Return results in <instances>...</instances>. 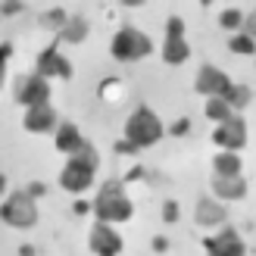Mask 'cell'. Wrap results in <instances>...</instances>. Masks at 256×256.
<instances>
[{
    "label": "cell",
    "mask_w": 256,
    "mask_h": 256,
    "mask_svg": "<svg viewBox=\"0 0 256 256\" xmlns=\"http://www.w3.org/2000/svg\"><path fill=\"white\" fill-rule=\"evenodd\" d=\"M206 116L216 119V122H228V119H232V106H228V100L212 97L210 104H206Z\"/></svg>",
    "instance_id": "obj_19"
},
{
    "label": "cell",
    "mask_w": 256,
    "mask_h": 256,
    "mask_svg": "<svg viewBox=\"0 0 256 256\" xmlns=\"http://www.w3.org/2000/svg\"><path fill=\"white\" fill-rule=\"evenodd\" d=\"M203 247H206L210 256H244V240H240L232 228L222 234H216L210 240H203Z\"/></svg>",
    "instance_id": "obj_11"
},
{
    "label": "cell",
    "mask_w": 256,
    "mask_h": 256,
    "mask_svg": "<svg viewBox=\"0 0 256 256\" xmlns=\"http://www.w3.org/2000/svg\"><path fill=\"white\" fill-rule=\"evenodd\" d=\"M212 190L219 197H225V200H240L247 194V182L240 175H234V178H222V175H216L212 178Z\"/></svg>",
    "instance_id": "obj_14"
},
{
    "label": "cell",
    "mask_w": 256,
    "mask_h": 256,
    "mask_svg": "<svg viewBox=\"0 0 256 256\" xmlns=\"http://www.w3.org/2000/svg\"><path fill=\"white\" fill-rule=\"evenodd\" d=\"M44 22H56V25H66L69 19H66V16H62V12H60V10H54V12H47V16H44Z\"/></svg>",
    "instance_id": "obj_25"
},
{
    "label": "cell",
    "mask_w": 256,
    "mask_h": 256,
    "mask_svg": "<svg viewBox=\"0 0 256 256\" xmlns=\"http://www.w3.org/2000/svg\"><path fill=\"white\" fill-rule=\"evenodd\" d=\"M91 250L97 256H119L122 253V238L110 228V222H97L91 228Z\"/></svg>",
    "instance_id": "obj_9"
},
{
    "label": "cell",
    "mask_w": 256,
    "mask_h": 256,
    "mask_svg": "<svg viewBox=\"0 0 256 256\" xmlns=\"http://www.w3.org/2000/svg\"><path fill=\"white\" fill-rule=\"evenodd\" d=\"M38 75L41 78H47V75H60V78H72V66H69V60L66 56H60L56 54V47H47L41 56H38Z\"/></svg>",
    "instance_id": "obj_12"
},
{
    "label": "cell",
    "mask_w": 256,
    "mask_h": 256,
    "mask_svg": "<svg viewBox=\"0 0 256 256\" xmlns=\"http://www.w3.org/2000/svg\"><path fill=\"white\" fill-rule=\"evenodd\" d=\"M232 50L234 54H256V41L250 34H238V38H232Z\"/></svg>",
    "instance_id": "obj_21"
},
{
    "label": "cell",
    "mask_w": 256,
    "mask_h": 256,
    "mask_svg": "<svg viewBox=\"0 0 256 256\" xmlns=\"http://www.w3.org/2000/svg\"><path fill=\"white\" fill-rule=\"evenodd\" d=\"M91 182H94V166H88L84 160H75V156L60 172V184L66 190H72V194H82L84 188H91Z\"/></svg>",
    "instance_id": "obj_7"
},
{
    "label": "cell",
    "mask_w": 256,
    "mask_h": 256,
    "mask_svg": "<svg viewBox=\"0 0 256 256\" xmlns=\"http://www.w3.org/2000/svg\"><path fill=\"white\" fill-rule=\"evenodd\" d=\"M16 100L19 104H25V106H41V104H47V97H50V84L41 78V75H34V78H16Z\"/></svg>",
    "instance_id": "obj_8"
},
{
    "label": "cell",
    "mask_w": 256,
    "mask_h": 256,
    "mask_svg": "<svg viewBox=\"0 0 256 256\" xmlns=\"http://www.w3.org/2000/svg\"><path fill=\"white\" fill-rule=\"evenodd\" d=\"M250 100H253V91H250V88H244V84H234L232 88V97H228V106H247L250 104Z\"/></svg>",
    "instance_id": "obj_20"
},
{
    "label": "cell",
    "mask_w": 256,
    "mask_h": 256,
    "mask_svg": "<svg viewBox=\"0 0 256 256\" xmlns=\"http://www.w3.org/2000/svg\"><path fill=\"white\" fill-rule=\"evenodd\" d=\"M194 219L200 225H219V222H225V206H219L212 200H200L194 210Z\"/></svg>",
    "instance_id": "obj_16"
},
{
    "label": "cell",
    "mask_w": 256,
    "mask_h": 256,
    "mask_svg": "<svg viewBox=\"0 0 256 256\" xmlns=\"http://www.w3.org/2000/svg\"><path fill=\"white\" fill-rule=\"evenodd\" d=\"M188 125H190L188 119H182V122H175V125H172V134H184V132H188Z\"/></svg>",
    "instance_id": "obj_26"
},
{
    "label": "cell",
    "mask_w": 256,
    "mask_h": 256,
    "mask_svg": "<svg viewBox=\"0 0 256 256\" xmlns=\"http://www.w3.org/2000/svg\"><path fill=\"white\" fill-rule=\"evenodd\" d=\"M232 88H234L232 78H228L222 69H216V66H203V69L197 72V91H200V94L228 100V97H232Z\"/></svg>",
    "instance_id": "obj_6"
},
{
    "label": "cell",
    "mask_w": 256,
    "mask_h": 256,
    "mask_svg": "<svg viewBox=\"0 0 256 256\" xmlns=\"http://www.w3.org/2000/svg\"><path fill=\"white\" fill-rule=\"evenodd\" d=\"M125 138H128V144H134V147H150V144H156L162 138V122L153 116L147 106H140V110H134L132 116H128Z\"/></svg>",
    "instance_id": "obj_2"
},
{
    "label": "cell",
    "mask_w": 256,
    "mask_h": 256,
    "mask_svg": "<svg viewBox=\"0 0 256 256\" xmlns=\"http://www.w3.org/2000/svg\"><path fill=\"white\" fill-rule=\"evenodd\" d=\"M216 138V144L219 147H225V150H240L247 144V125H244V119H238V116H232L228 122H222L219 125V132L212 134Z\"/></svg>",
    "instance_id": "obj_10"
},
{
    "label": "cell",
    "mask_w": 256,
    "mask_h": 256,
    "mask_svg": "<svg viewBox=\"0 0 256 256\" xmlns=\"http://www.w3.org/2000/svg\"><path fill=\"white\" fill-rule=\"evenodd\" d=\"M216 175H222V178H234V175H240V160L234 156L232 150H225V153H219L216 156Z\"/></svg>",
    "instance_id": "obj_18"
},
{
    "label": "cell",
    "mask_w": 256,
    "mask_h": 256,
    "mask_svg": "<svg viewBox=\"0 0 256 256\" xmlns=\"http://www.w3.org/2000/svg\"><path fill=\"white\" fill-rule=\"evenodd\" d=\"M132 200L125 197V190L119 182H106L104 188H100V194L94 200V212L100 222H125L132 219Z\"/></svg>",
    "instance_id": "obj_1"
},
{
    "label": "cell",
    "mask_w": 256,
    "mask_h": 256,
    "mask_svg": "<svg viewBox=\"0 0 256 256\" xmlns=\"http://www.w3.org/2000/svg\"><path fill=\"white\" fill-rule=\"evenodd\" d=\"M54 125H56V112L50 110L47 104L32 106L28 112H25V128H28V132H34V134H44V132H50Z\"/></svg>",
    "instance_id": "obj_13"
},
{
    "label": "cell",
    "mask_w": 256,
    "mask_h": 256,
    "mask_svg": "<svg viewBox=\"0 0 256 256\" xmlns=\"http://www.w3.org/2000/svg\"><path fill=\"white\" fill-rule=\"evenodd\" d=\"M19 10H22L19 0H4V16H12V12H19Z\"/></svg>",
    "instance_id": "obj_24"
},
{
    "label": "cell",
    "mask_w": 256,
    "mask_h": 256,
    "mask_svg": "<svg viewBox=\"0 0 256 256\" xmlns=\"http://www.w3.org/2000/svg\"><path fill=\"white\" fill-rule=\"evenodd\" d=\"M247 32H250V34H256V12H253L250 22H247Z\"/></svg>",
    "instance_id": "obj_27"
},
{
    "label": "cell",
    "mask_w": 256,
    "mask_h": 256,
    "mask_svg": "<svg viewBox=\"0 0 256 256\" xmlns=\"http://www.w3.org/2000/svg\"><path fill=\"white\" fill-rule=\"evenodd\" d=\"M240 19H244V16H240L238 10H225L222 16H219V25H222V28H238Z\"/></svg>",
    "instance_id": "obj_22"
},
{
    "label": "cell",
    "mask_w": 256,
    "mask_h": 256,
    "mask_svg": "<svg viewBox=\"0 0 256 256\" xmlns=\"http://www.w3.org/2000/svg\"><path fill=\"white\" fill-rule=\"evenodd\" d=\"M4 222L12 225V228H32L38 222V206H34L32 194L16 190V194L4 203Z\"/></svg>",
    "instance_id": "obj_4"
},
{
    "label": "cell",
    "mask_w": 256,
    "mask_h": 256,
    "mask_svg": "<svg viewBox=\"0 0 256 256\" xmlns=\"http://www.w3.org/2000/svg\"><path fill=\"white\" fill-rule=\"evenodd\" d=\"M190 56L188 41H184V22L178 16H169L166 22V44H162V60L169 66H182V62Z\"/></svg>",
    "instance_id": "obj_5"
},
{
    "label": "cell",
    "mask_w": 256,
    "mask_h": 256,
    "mask_svg": "<svg viewBox=\"0 0 256 256\" xmlns=\"http://www.w3.org/2000/svg\"><path fill=\"white\" fill-rule=\"evenodd\" d=\"M60 38H62V41H69V44H78V41H84V38H88V22H84L82 16H72L66 25H62Z\"/></svg>",
    "instance_id": "obj_17"
},
{
    "label": "cell",
    "mask_w": 256,
    "mask_h": 256,
    "mask_svg": "<svg viewBox=\"0 0 256 256\" xmlns=\"http://www.w3.org/2000/svg\"><path fill=\"white\" fill-rule=\"evenodd\" d=\"M84 147V140H82V132L75 128L72 122H66V125H60V134H56V150H62V153H78Z\"/></svg>",
    "instance_id": "obj_15"
},
{
    "label": "cell",
    "mask_w": 256,
    "mask_h": 256,
    "mask_svg": "<svg viewBox=\"0 0 256 256\" xmlns=\"http://www.w3.org/2000/svg\"><path fill=\"white\" fill-rule=\"evenodd\" d=\"M150 50H153L150 38H147L144 32L132 28V25H128V28H122V32L116 34V41H112V56L122 60V62H128V60H144Z\"/></svg>",
    "instance_id": "obj_3"
},
{
    "label": "cell",
    "mask_w": 256,
    "mask_h": 256,
    "mask_svg": "<svg viewBox=\"0 0 256 256\" xmlns=\"http://www.w3.org/2000/svg\"><path fill=\"white\" fill-rule=\"evenodd\" d=\"M162 216H166V222H175L178 219V203H166V210H162Z\"/></svg>",
    "instance_id": "obj_23"
}]
</instances>
